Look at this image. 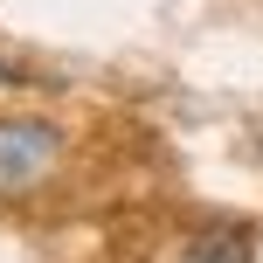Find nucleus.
I'll list each match as a JSON object with an SVG mask.
<instances>
[{
    "instance_id": "obj_1",
    "label": "nucleus",
    "mask_w": 263,
    "mask_h": 263,
    "mask_svg": "<svg viewBox=\"0 0 263 263\" xmlns=\"http://www.w3.org/2000/svg\"><path fill=\"white\" fill-rule=\"evenodd\" d=\"M42 159H49V132L42 125H7V139H0V180H28Z\"/></svg>"
}]
</instances>
